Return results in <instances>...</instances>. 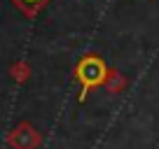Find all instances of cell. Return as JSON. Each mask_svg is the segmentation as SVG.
I'll use <instances>...</instances> for the list:
<instances>
[{
  "label": "cell",
  "mask_w": 159,
  "mask_h": 149,
  "mask_svg": "<svg viewBox=\"0 0 159 149\" xmlns=\"http://www.w3.org/2000/svg\"><path fill=\"white\" fill-rule=\"evenodd\" d=\"M75 74H77V79L82 82V96H80V98H84L87 91L98 86L101 82L105 79V65L101 63L96 56H87V58H82V63L77 65Z\"/></svg>",
  "instance_id": "1"
},
{
  "label": "cell",
  "mask_w": 159,
  "mask_h": 149,
  "mask_svg": "<svg viewBox=\"0 0 159 149\" xmlns=\"http://www.w3.org/2000/svg\"><path fill=\"white\" fill-rule=\"evenodd\" d=\"M14 138H21V142H14L19 149H30L35 142H38V138H35V133L28 128V126H21L19 130L14 133Z\"/></svg>",
  "instance_id": "2"
},
{
  "label": "cell",
  "mask_w": 159,
  "mask_h": 149,
  "mask_svg": "<svg viewBox=\"0 0 159 149\" xmlns=\"http://www.w3.org/2000/svg\"><path fill=\"white\" fill-rule=\"evenodd\" d=\"M14 2H16V5H19L21 10H24V12L33 14V12L38 10V7H42V5H45L47 0H14Z\"/></svg>",
  "instance_id": "3"
}]
</instances>
